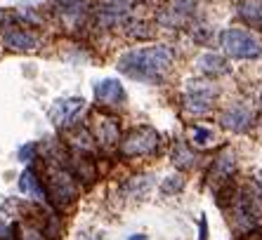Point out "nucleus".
Segmentation results:
<instances>
[{"label": "nucleus", "mask_w": 262, "mask_h": 240, "mask_svg": "<svg viewBox=\"0 0 262 240\" xmlns=\"http://www.w3.org/2000/svg\"><path fill=\"white\" fill-rule=\"evenodd\" d=\"M45 231H40V228H33V226H26L21 228V233H19V238L21 240H45Z\"/></svg>", "instance_id": "20"}, {"label": "nucleus", "mask_w": 262, "mask_h": 240, "mask_svg": "<svg viewBox=\"0 0 262 240\" xmlns=\"http://www.w3.org/2000/svg\"><path fill=\"white\" fill-rule=\"evenodd\" d=\"M3 42H5L10 50H36L38 47V38L33 36V33H29V31H7L5 36H3Z\"/></svg>", "instance_id": "13"}, {"label": "nucleus", "mask_w": 262, "mask_h": 240, "mask_svg": "<svg viewBox=\"0 0 262 240\" xmlns=\"http://www.w3.org/2000/svg\"><path fill=\"white\" fill-rule=\"evenodd\" d=\"M238 14L246 24L262 29V0H244L238 5Z\"/></svg>", "instance_id": "15"}, {"label": "nucleus", "mask_w": 262, "mask_h": 240, "mask_svg": "<svg viewBox=\"0 0 262 240\" xmlns=\"http://www.w3.org/2000/svg\"><path fill=\"white\" fill-rule=\"evenodd\" d=\"M48 196L52 198V203L57 207H69V205L76 200L78 196V186H76V179L69 170L61 167H52L50 170V191Z\"/></svg>", "instance_id": "4"}, {"label": "nucleus", "mask_w": 262, "mask_h": 240, "mask_svg": "<svg viewBox=\"0 0 262 240\" xmlns=\"http://www.w3.org/2000/svg\"><path fill=\"white\" fill-rule=\"evenodd\" d=\"M128 240H146V235H130Z\"/></svg>", "instance_id": "23"}, {"label": "nucleus", "mask_w": 262, "mask_h": 240, "mask_svg": "<svg viewBox=\"0 0 262 240\" xmlns=\"http://www.w3.org/2000/svg\"><path fill=\"white\" fill-rule=\"evenodd\" d=\"M191 137H194L196 144H208V141L213 139V132L206 130V127H194V130H191Z\"/></svg>", "instance_id": "19"}, {"label": "nucleus", "mask_w": 262, "mask_h": 240, "mask_svg": "<svg viewBox=\"0 0 262 240\" xmlns=\"http://www.w3.org/2000/svg\"><path fill=\"white\" fill-rule=\"evenodd\" d=\"M5 21H7V14H5V12H0V26L5 24Z\"/></svg>", "instance_id": "22"}, {"label": "nucleus", "mask_w": 262, "mask_h": 240, "mask_svg": "<svg viewBox=\"0 0 262 240\" xmlns=\"http://www.w3.org/2000/svg\"><path fill=\"white\" fill-rule=\"evenodd\" d=\"M194 85H189V92L184 94L182 99V106L187 113H194V115H203L213 108V99H215V87L213 85H201L199 80H191Z\"/></svg>", "instance_id": "6"}, {"label": "nucleus", "mask_w": 262, "mask_h": 240, "mask_svg": "<svg viewBox=\"0 0 262 240\" xmlns=\"http://www.w3.org/2000/svg\"><path fill=\"white\" fill-rule=\"evenodd\" d=\"M85 108V99L83 97H67V99H57L52 106H50V120L55 123L57 127H71L78 115L83 113Z\"/></svg>", "instance_id": "7"}, {"label": "nucleus", "mask_w": 262, "mask_h": 240, "mask_svg": "<svg viewBox=\"0 0 262 240\" xmlns=\"http://www.w3.org/2000/svg\"><path fill=\"white\" fill-rule=\"evenodd\" d=\"M191 14H194V3H191V0H175L172 5H168L165 10H161L156 19H159L161 26L175 29V26H182Z\"/></svg>", "instance_id": "8"}, {"label": "nucleus", "mask_w": 262, "mask_h": 240, "mask_svg": "<svg viewBox=\"0 0 262 240\" xmlns=\"http://www.w3.org/2000/svg\"><path fill=\"white\" fill-rule=\"evenodd\" d=\"M182 186H184L182 177H180V174H170V177L161 184V193H163V196H172V193L182 191Z\"/></svg>", "instance_id": "18"}, {"label": "nucleus", "mask_w": 262, "mask_h": 240, "mask_svg": "<svg viewBox=\"0 0 262 240\" xmlns=\"http://www.w3.org/2000/svg\"><path fill=\"white\" fill-rule=\"evenodd\" d=\"M220 45L234 59H257L262 54L260 42L241 29H227L220 36Z\"/></svg>", "instance_id": "3"}, {"label": "nucleus", "mask_w": 262, "mask_h": 240, "mask_svg": "<svg viewBox=\"0 0 262 240\" xmlns=\"http://www.w3.org/2000/svg\"><path fill=\"white\" fill-rule=\"evenodd\" d=\"M95 99L102 106H118L125 99V90H123L121 80L116 78H106L102 83L95 85Z\"/></svg>", "instance_id": "9"}, {"label": "nucleus", "mask_w": 262, "mask_h": 240, "mask_svg": "<svg viewBox=\"0 0 262 240\" xmlns=\"http://www.w3.org/2000/svg\"><path fill=\"white\" fill-rule=\"evenodd\" d=\"M250 123H253V113H250V108L241 106V104L227 108L225 115H222V127L232 130V132H246Z\"/></svg>", "instance_id": "10"}, {"label": "nucleus", "mask_w": 262, "mask_h": 240, "mask_svg": "<svg viewBox=\"0 0 262 240\" xmlns=\"http://www.w3.org/2000/svg\"><path fill=\"white\" fill-rule=\"evenodd\" d=\"M172 162H175L177 167H194V165H196V156L184 144H177L175 151H172Z\"/></svg>", "instance_id": "17"}, {"label": "nucleus", "mask_w": 262, "mask_h": 240, "mask_svg": "<svg viewBox=\"0 0 262 240\" xmlns=\"http://www.w3.org/2000/svg\"><path fill=\"white\" fill-rule=\"evenodd\" d=\"M159 132L154 130V127H137V130H133V132L128 134V137L123 139L121 144V153L123 156H151V153H156V149H159Z\"/></svg>", "instance_id": "5"}, {"label": "nucleus", "mask_w": 262, "mask_h": 240, "mask_svg": "<svg viewBox=\"0 0 262 240\" xmlns=\"http://www.w3.org/2000/svg\"><path fill=\"white\" fill-rule=\"evenodd\" d=\"M234 224L238 228H253L262 217V193L253 191V188H244L236 193L234 198Z\"/></svg>", "instance_id": "2"}, {"label": "nucleus", "mask_w": 262, "mask_h": 240, "mask_svg": "<svg viewBox=\"0 0 262 240\" xmlns=\"http://www.w3.org/2000/svg\"><path fill=\"white\" fill-rule=\"evenodd\" d=\"M19 188H21V193H24V196H31V198L38 200V203L48 200V193L43 191V186H40V181H38V177H36V172H33V170H24V172H21Z\"/></svg>", "instance_id": "14"}, {"label": "nucleus", "mask_w": 262, "mask_h": 240, "mask_svg": "<svg viewBox=\"0 0 262 240\" xmlns=\"http://www.w3.org/2000/svg\"><path fill=\"white\" fill-rule=\"evenodd\" d=\"M97 141H102V144H116L118 141V125L116 120L111 118H102V125H99L97 130Z\"/></svg>", "instance_id": "16"}, {"label": "nucleus", "mask_w": 262, "mask_h": 240, "mask_svg": "<svg viewBox=\"0 0 262 240\" xmlns=\"http://www.w3.org/2000/svg\"><path fill=\"white\" fill-rule=\"evenodd\" d=\"M175 52L168 45H154V47H140L133 52H125L118 59V68L125 76L144 83H156L163 78V73L172 66Z\"/></svg>", "instance_id": "1"}, {"label": "nucleus", "mask_w": 262, "mask_h": 240, "mask_svg": "<svg viewBox=\"0 0 262 240\" xmlns=\"http://www.w3.org/2000/svg\"><path fill=\"white\" fill-rule=\"evenodd\" d=\"M234 167H236V158H234V151H222L217 158H215L213 167H210V179H213V184H222V181H227L229 177H232Z\"/></svg>", "instance_id": "11"}, {"label": "nucleus", "mask_w": 262, "mask_h": 240, "mask_svg": "<svg viewBox=\"0 0 262 240\" xmlns=\"http://www.w3.org/2000/svg\"><path fill=\"white\" fill-rule=\"evenodd\" d=\"M33 153H36V144H26L24 149L19 151V160H21V162L31 160V158H33Z\"/></svg>", "instance_id": "21"}, {"label": "nucleus", "mask_w": 262, "mask_h": 240, "mask_svg": "<svg viewBox=\"0 0 262 240\" xmlns=\"http://www.w3.org/2000/svg\"><path fill=\"white\" fill-rule=\"evenodd\" d=\"M196 66H199V71H203L206 76H225L227 71H229V64H227L220 54L215 52H203L199 59H196Z\"/></svg>", "instance_id": "12"}]
</instances>
